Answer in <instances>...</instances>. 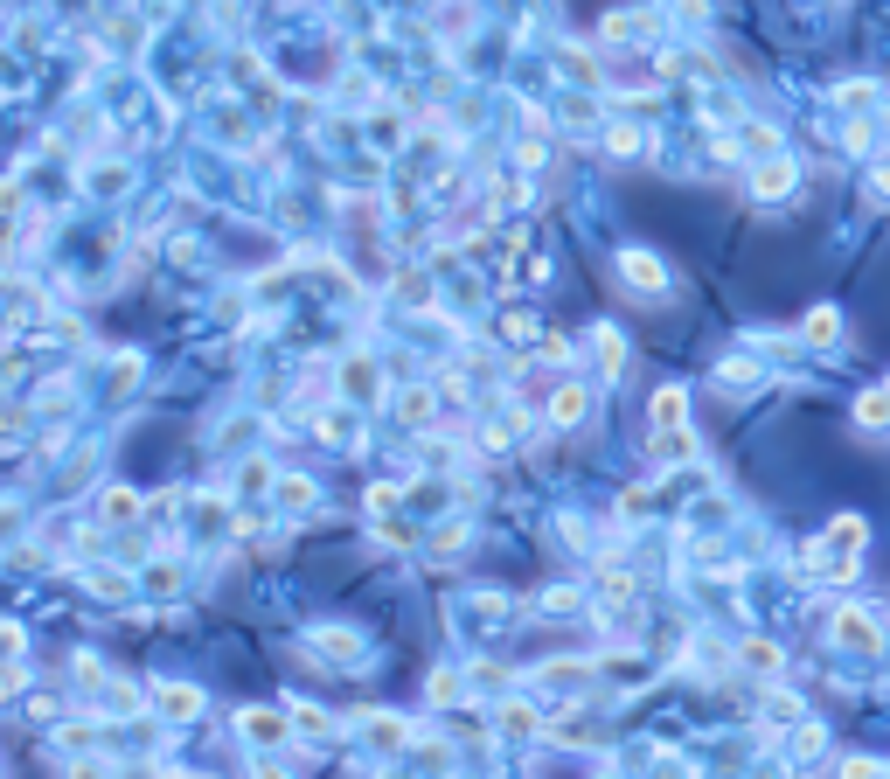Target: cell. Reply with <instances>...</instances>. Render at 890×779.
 Instances as JSON below:
<instances>
[{
	"label": "cell",
	"mask_w": 890,
	"mask_h": 779,
	"mask_svg": "<svg viewBox=\"0 0 890 779\" xmlns=\"http://www.w3.org/2000/svg\"><path fill=\"white\" fill-rule=\"evenodd\" d=\"M856 550H863V522L856 515H835V529L821 536V550L807 557V571L814 578H849L856 571Z\"/></svg>",
	"instance_id": "6da1fadb"
},
{
	"label": "cell",
	"mask_w": 890,
	"mask_h": 779,
	"mask_svg": "<svg viewBox=\"0 0 890 779\" xmlns=\"http://www.w3.org/2000/svg\"><path fill=\"white\" fill-rule=\"evenodd\" d=\"M835 640H842V647H856V654H884V626L870 620V613H856V606H842V613H835Z\"/></svg>",
	"instance_id": "7a4b0ae2"
},
{
	"label": "cell",
	"mask_w": 890,
	"mask_h": 779,
	"mask_svg": "<svg viewBox=\"0 0 890 779\" xmlns=\"http://www.w3.org/2000/svg\"><path fill=\"white\" fill-rule=\"evenodd\" d=\"M619 272H626V286H640V293H661V286H668L661 258H647V251H626V258H619Z\"/></svg>",
	"instance_id": "3957f363"
},
{
	"label": "cell",
	"mask_w": 890,
	"mask_h": 779,
	"mask_svg": "<svg viewBox=\"0 0 890 779\" xmlns=\"http://www.w3.org/2000/svg\"><path fill=\"white\" fill-rule=\"evenodd\" d=\"M786 188H793V160L786 154H772L758 174H751V195H786Z\"/></svg>",
	"instance_id": "277c9868"
},
{
	"label": "cell",
	"mask_w": 890,
	"mask_h": 779,
	"mask_svg": "<svg viewBox=\"0 0 890 779\" xmlns=\"http://www.w3.org/2000/svg\"><path fill=\"white\" fill-rule=\"evenodd\" d=\"M682 411H689V397H682V390H661V397H654V425H661V439H675V432H682Z\"/></svg>",
	"instance_id": "5b68a950"
},
{
	"label": "cell",
	"mask_w": 890,
	"mask_h": 779,
	"mask_svg": "<svg viewBox=\"0 0 890 779\" xmlns=\"http://www.w3.org/2000/svg\"><path fill=\"white\" fill-rule=\"evenodd\" d=\"M807 341H814V348H835V341H842V313H835V307H814V313H807Z\"/></svg>",
	"instance_id": "8992f818"
},
{
	"label": "cell",
	"mask_w": 890,
	"mask_h": 779,
	"mask_svg": "<svg viewBox=\"0 0 890 779\" xmlns=\"http://www.w3.org/2000/svg\"><path fill=\"white\" fill-rule=\"evenodd\" d=\"M550 418H557V425H578V418H585V390H578V383H564V390H557V404H550Z\"/></svg>",
	"instance_id": "52a82bcc"
},
{
	"label": "cell",
	"mask_w": 890,
	"mask_h": 779,
	"mask_svg": "<svg viewBox=\"0 0 890 779\" xmlns=\"http://www.w3.org/2000/svg\"><path fill=\"white\" fill-rule=\"evenodd\" d=\"M856 418H863V425H884V418H890V390H870V397H856Z\"/></svg>",
	"instance_id": "ba28073f"
},
{
	"label": "cell",
	"mask_w": 890,
	"mask_h": 779,
	"mask_svg": "<svg viewBox=\"0 0 890 779\" xmlns=\"http://www.w3.org/2000/svg\"><path fill=\"white\" fill-rule=\"evenodd\" d=\"M244 731H251V738H286V717H272V710H251V717H244Z\"/></svg>",
	"instance_id": "9c48e42d"
},
{
	"label": "cell",
	"mask_w": 890,
	"mask_h": 779,
	"mask_svg": "<svg viewBox=\"0 0 890 779\" xmlns=\"http://www.w3.org/2000/svg\"><path fill=\"white\" fill-rule=\"evenodd\" d=\"M744 661H751L758 675H772V668H779V647H772V640H751V647H744Z\"/></svg>",
	"instance_id": "30bf717a"
},
{
	"label": "cell",
	"mask_w": 890,
	"mask_h": 779,
	"mask_svg": "<svg viewBox=\"0 0 890 779\" xmlns=\"http://www.w3.org/2000/svg\"><path fill=\"white\" fill-rule=\"evenodd\" d=\"M160 703H167V717H195V703H202V696H195V689H167Z\"/></svg>",
	"instance_id": "8fae6325"
},
{
	"label": "cell",
	"mask_w": 890,
	"mask_h": 779,
	"mask_svg": "<svg viewBox=\"0 0 890 779\" xmlns=\"http://www.w3.org/2000/svg\"><path fill=\"white\" fill-rule=\"evenodd\" d=\"M842 779H884V773H877L870 759H849V766H842Z\"/></svg>",
	"instance_id": "7c38bea8"
},
{
	"label": "cell",
	"mask_w": 890,
	"mask_h": 779,
	"mask_svg": "<svg viewBox=\"0 0 890 779\" xmlns=\"http://www.w3.org/2000/svg\"><path fill=\"white\" fill-rule=\"evenodd\" d=\"M877 195H890V167H877Z\"/></svg>",
	"instance_id": "4fadbf2b"
},
{
	"label": "cell",
	"mask_w": 890,
	"mask_h": 779,
	"mask_svg": "<svg viewBox=\"0 0 890 779\" xmlns=\"http://www.w3.org/2000/svg\"><path fill=\"white\" fill-rule=\"evenodd\" d=\"M884 390H890V383H884Z\"/></svg>",
	"instance_id": "5bb4252c"
}]
</instances>
